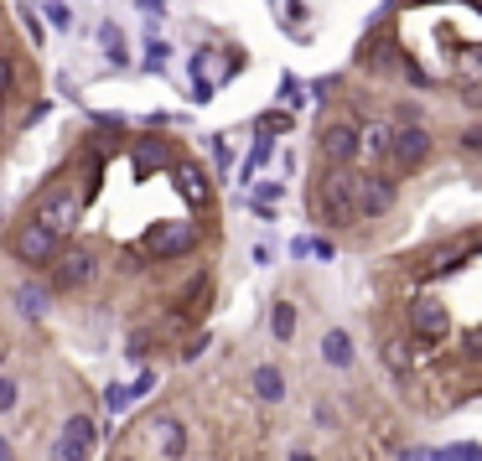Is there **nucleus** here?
Here are the masks:
<instances>
[{
    "instance_id": "1a4fd4ad",
    "label": "nucleus",
    "mask_w": 482,
    "mask_h": 461,
    "mask_svg": "<svg viewBox=\"0 0 482 461\" xmlns=\"http://www.w3.org/2000/svg\"><path fill=\"white\" fill-rule=\"evenodd\" d=\"M425 156H431V135H425V130H399L395 135V161L405 171L425 167Z\"/></svg>"
},
{
    "instance_id": "2eb2a0df",
    "label": "nucleus",
    "mask_w": 482,
    "mask_h": 461,
    "mask_svg": "<svg viewBox=\"0 0 482 461\" xmlns=\"http://www.w3.org/2000/svg\"><path fill=\"white\" fill-rule=\"evenodd\" d=\"M16 306H22L26 316H42V312H47V291H37V285H22V291H16Z\"/></svg>"
},
{
    "instance_id": "f8f14e48",
    "label": "nucleus",
    "mask_w": 482,
    "mask_h": 461,
    "mask_svg": "<svg viewBox=\"0 0 482 461\" xmlns=\"http://www.w3.org/2000/svg\"><path fill=\"white\" fill-rule=\"evenodd\" d=\"M322 363H332V368H348V363H353V337L342 332V327H332V332L322 337Z\"/></svg>"
},
{
    "instance_id": "9d476101",
    "label": "nucleus",
    "mask_w": 482,
    "mask_h": 461,
    "mask_svg": "<svg viewBox=\"0 0 482 461\" xmlns=\"http://www.w3.org/2000/svg\"><path fill=\"white\" fill-rule=\"evenodd\" d=\"M88 275H94V254L88 249H68L63 259H58V285H68V291L84 285Z\"/></svg>"
},
{
    "instance_id": "aec40b11",
    "label": "nucleus",
    "mask_w": 482,
    "mask_h": 461,
    "mask_svg": "<svg viewBox=\"0 0 482 461\" xmlns=\"http://www.w3.org/2000/svg\"><path fill=\"white\" fill-rule=\"evenodd\" d=\"M47 22H52V26H73V11H68L63 0H47Z\"/></svg>"
},
{
    "instance_id": "39448f33",
    "label": "nucleus",
    "mask_w": 482,
    "mask_h": 461,
    "mask_svg": "<svg viewBox=\"0 0 482 461\" xmlns=\"http://www.w3.org/2000/svg\"><path fill=\"white\" fill-rule=\"evenodd\" d=\"M410 321H415V332L425 337V342H441L446 327H451V316H446V306H441L436 295H420L415 306H410Z\"/></svg>"
},
{
    "instance_id": "f257e3e1",
    "label": "nucleus",
    "mask_w": 482,
    "mask_h": 461,
    "mask_svg": "<svg viewBox=\"0 0 482 461\" xmlns=\"http://www.w3.org/2000/svg\"><path fill=\"white\" fill-rule=\"evenodd\" d=\"M358 187H363V176H353L348 167H337L327 176V187H322V212H327V223H353L358 218Z\"/></svg>"
},
{
    "instance_id": "423d86ee",
    "label": "nucleus",
    "mask_w": 482,
    "mask_h": 461,
    "mask_svg": "<svg viewBox=\"0 0 482 461\" xmlns=\"http://www.w3.org/2000/svg\"><path fill=\"white\" fill-rule=\"evenodd\" d=\"M358 146H363V135H358L353 125H327L322 130V156L332 161V167H348L358 156Z\"/></svg>"
},
{
    "instance_id": "a211bd4d",
    "label": "nucleus",
    "mask_w": 482,
    "mask_h": 461,
    "mask_svg": "<svg viewBox=\"0 0 482 461\" xmlns=\"http://www.w3.org/2000/svg\"><path fill=\"white\" fill-rule=\"evenodd\" d=\"M130 399H135V389H125V384H114V389H109V394H105V404H109V415H120V410H125Z\"/></svg>"
},
{
    "instance_id": "6e6552de",
    "label": "nucleus",
    "mask_w": 482,
    "mask_h": 461,
    "mask_svg": "<svg viewBox=\"0 0 482 461\" xmlns=\"http://www.w3.org/2000/svg\"><path fill=\"white\" fill-rule=\"evenodd\" d=\"M389 208H395V187L384 176H363V187H358V218H384Z\"/></svg>"
},
{
    "instance_id": "cd10ccee",
    "label": "nucleus",
    "mask_w": 482,
    "mask_h": 461,
    "mask_svg": "<svg viewBox=\"0 0 482 461\" xmlns=\"http://www.w3.org/2000/svg\"><path fill=\"white\" fill-rule=\"evenodd\" d=\"M0 363H5V348H0Z\"/></svg>"
},
{
    "instance_id": "393cba45",
    "label": "nucleus",
    "mask_w": 482,
    "mask_h": 461,
    "mask_svg": "<svg viewBox=\"0 0 482 461\" xmlns=\"http://www.w3.org/2000/svg\"><path fill=\"white\" fill-rule=\"evenodd\" d=\"M11 88V68H5V58H0V94Z\"/></svg>"
},
{
    "instance_id": "a878e982",
    "label": "nucleus",
    "mask_w": 482,
    "mask_h": 461,
    "mask_svg": "<svg viewBox=\"0 0 482 461\" xmlns=\"http://www.w3.org/2000/svg\"><path fill=\"white\" fill-rule=\"evenodd\" d=\"M0 461H11V440L0 436Z\"/></svg>"
},
{
    "instance_id": "b1692460",
    "label": "nucleus",
    "mask_w": 482,
    "mask_h": 461,
    "mask_svg": "<svg viewBox=\"0 0 482 461\" xmlns=\"http://www.w3.org/2000/svg\"><path fill=\"white\" fill-rule=\"evenodd\" d=\"M461 146H467V150H482V125L467 130V135H461Z\"/></svg>"
},
{
    "instance_id": "4468645a",
    "label": "nucleus",
    "mask_w": 482,
    "mask_h": 461,
    "mask_svg": "<svg viewBox=\"0 0 482 461\" xmlns=\"http://www.w3.org/2000/svg\"><path fill=\"white\" fill-rule=\"evenodd\" d=\"M270 332L280 337V342H291V337H296V306H291V301H275V312H270Z\"/></svg>"
},
{
    "instance_id": "c85d7f7f",
    "label": "nucleus",
    "mask_w": 482,
    "mask_h": 461,
    "mask_svg": "<svg viewBox=\"0 0 482 461\" xmlns=\"http://www.w3.org/2000/svg\"><path fill=\"white\" fill-rule=\"evenodd\" d=\"M156 5H161V0H156Z\"/></svg>"
},
{
    "instance_id": "0eeeda50",
    "label": "nucleus",
    "mask_w": 482,
    "mask_h": 461,
    "mask_svg": "<svg viewBox=\"0 0 482 461\" xmlns=\"http://www.w3.org/2000/svg\"><path fill=\"white\" fill-rule=\"evenodd\" d=\"M192 239H197L192 223H156L146 233V249L150 254H182V249H192Z\"/></svg>"
},
{
    "instance_id": "4be33fe9",
    "label": "nucleus",
    "mask_w": 482,
    "mask_h": 461,
    "mask_svg": "<svg viewBox=\"0 0 482 461\" xmlns=\"http://www.w3.org/2000/svg\"><path fill=\"white\" fill-rule=\"evenodd\" d=\"M11 404H16V384H11V378H0V415H5Z\"/></svg>"
},
{
    "instance_id": "7ed1b4c3",
    "label": "nucleus",
    "mask_w": 482,
    "mask_h": 461,
    "mask_svg": "<svg viewBox=\"0 0 482 461\" xmlns=\"http://www.w3.org/2000/svg\"><path fill=\"white\" fill-rule=\"evenodd\" d=\"M94 420L88 415H73L63 425V436H58V446H52V461H88V446H94Z\"/></svg>"
},
{
    "instance_id": "6ab92c4d",
    "label": "nucleus",
    "mask_w": 482,
    "mask_h": 461,
    "mask_svg": "<svg viewBox=\"0 0 482 461\" xmlns=\"http://www.w3.org/2000/svg\"><path fill=\"white\" fill-rule=\"evenodd\" d=\"M441 461H482V446H451L441 451Z\"/></svg>"
},
{
    "instance_id": "412c9836",
    "label": "nucleus",
    "mask_w": 482,
    "mask_h": 461,
    "mask_svg": "<svg viewBox=\"0 0 482 461\" xmlns=\"http://www.w3.org/2000/svg\"><path fill=\"white\" fill-rule=\"evenodd\" d=\"M161 156H167V150L156 146V140H146V146H141V161H135V167H141V171H150L156 161H161Z\"/></svg>"
},
{
    "instance_id": "ddd939ff",
    "label": "nucleus",
    "mask_w": 482,
    "mask_h": 461,
    "mask_svg": "<svg viewBox=\"0 0 482 461\" xmlns=\"http://www.w3.org/2000/svg\"><path fill=\"white\" fill-rule=\"evenodd\" d=\"M177 182H182V192H187V203H208V176L197 167H177Z\"/></svg>"
},
{
    "instance_id": "9b49d317",
    "label": "nucleus",
    "mask_w": 482,
    "mask_h": 461,
    "mask_svg": "<svg viewBox=\"0 0 482 461\" xmlns=\"http://www.w3.org/2000/svg\"><path fill=\"white\" fill-rule=\"evenodd\" d=\"M250 384H254V394L265 399V404H280V399H286V374H280L275 363H259Z\"/></svg>"
},
{
    "instance_id": "f03ea898",
    "label": "nucleus",
    "mask_w": 482,
    "mask_h": 461,
    "mask_svg": "<svg viewBox=\"0 0 482 461\" xmlns=\"http://www.w3.org/2000/svg\"><path fill=\"white\" fill-rule=\"evenodd\" d=\"M37 223L63 239V233L78 223V192H47L42 203H37Z\"/></svg>"
},
{
    "instance_id": "5701e85b",
    "label": "nucleus",
    "mask_w": 482,
    "mask_h": 461,
    "mask_svg": "<svg viewBox=\"0 0 482 461\" xmlns=\"http://www.w3.org/2000/svg\"><path fill=\"white\" fill-rule=\"evenodd\" d=\"M22 22H26V32H32V42H42V22L32 16V5H26V11H22Z\"/></svg>"
},
{
    "instance_id": "bb28decb",
    "label": "nucleus",
    "mask_w": 482,
    "mask_h": 461,
    "mask_svg": "<svg viewBox=\"0 0 482 461\" xmlns=\"http://www.w3.org/2000/svg\"><path fill=\"white\" fill-rule=\"evenodd\" d=\"M291 461H316L312 451H291Z\"/></svg>"
},
{
    "instance_id": "20e7f679",
    "label": "nucleus",
    "mask_w": 482,
    "mask_h": 461,
    "mask_svg": "<svg viewBox=\"0 0 482 461\" xmlns=\"http://www.w3.org/2000/svg\"><path fill=\"white\" fill-rule=\"evenodd\" d=\"M11 249H16V259H26V265H42V259H52V254H58V233H47L42 223L32 218V223L11 239Z\"/></svg>"
},
{
    "instance_id": "f3484780",
    "label": "nucleus",
    "mask_w": 482,
    "mask_h": 461,
    "mask_svg": "<svg viewBox=\"0 0 482 461\" xmlns=\"http://www.w3.org/2000/svg\"><path fill=\"white\" fill-rule=\"evenodd\" d=\"M161 430H167V446H161V451H167V456H182V451H187V436H182V425H161Z\"/></svg>"
},
{
    "instance_id": "dca6fc26",
    "label": "nucleus",
    "mask_w": 482,
    "mask_h": 461,
    "mask_svg": "<svg viewBox=\"0 0 482 461\" xmlns=\"http://www.w3.org/2000/svg\"><path fill=\"white\" fill-rule=\"evenodd\" d=\"M363 140H368V146H374L378 156H395V130L374 125V130H368V135H363Z\"/></svg>"
}]
</instances>
